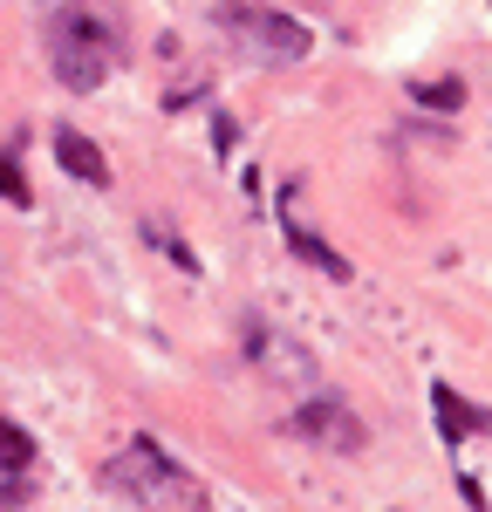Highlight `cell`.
Listing matches in <instances>:
<instances>
[{
  "label": "cell",
  "mask_w": 492,
  "mask_h": 512,
  "mask_svg": "<svg viewBox=\"0 0 492 512\" xmlns=\"http://www.w3.org/2000/svg\"><path fill=\"white\" fill-rule=\"evenodd\" d=\"M103 478H110V492H123V499H137V506H151V512H199L205 506L199 478L185 472L178 458H164L158 437H137L123 458H110Z\"/></svg>",
  "instance_id": "1"
},
{
  "label": "cell",
  "mask_w": 492,
  "mask_h": 512,
  "mask_svg": "<svg viewBox=\"0 0 492 512\" xmlns=\"http://www.w3.org/2000/svg\"><path fill=\"white\" fill-rule=\"evenodd\" d=\"M117 55H123L117 28H110V21H96V14H82V7H69V14H55V21H48V69H55L62 89H76V96L103 89L110 69H117Z\"/></svg>",
  "instance_id": "2"
},
{
  "label": "cell",
  "mask_w": 492,
  "mask_h": 512,
  "mask_svg": "<svg viewBox=\"0 0 492 512\" xmlns=\"http://www.w3.org/2000/svg\"><path fill=\"white\" fill-rule=\"evenodd\" d=\"M233 48H240L246 62H267V69H287V62H301L315 35L294 21V14H274V7H246V0H219V14H212Z\"/></svg>",
  "instance_id": "3"
},
{
  "label": "cell",
  "mask_w": 492,
  "mask_h": 512,
  "mask_svg": "<svg viewBox=\"0 0 492 512\" xmlns=\"http://www.w3.org/2000/svg\"><path fill=\"white\" fill-rule=\"evenodd\" d=\"M294 437H308V444H322V451H363V424H356L335 396L301 403V410H294Z\"/></svg>",
  "instance_id": "4"
},
{
  "label": "cell",
  "mask_w": 492,
  "mask_h": 512,
  "mask_svg": "<svg viewBox=\"0 0 492 512\" xmlns=\"http://www.w3.org/2000/svg\"><path fill=\"white\" fill-rule=\"evenodd\" d=\"M431 410H438V437H445V444H465L472 431H486V437H492V410L465 403V396L451 390V383H431Z\"/></svg>",
  "instance_id": "5"
},
{
  "label": "cell",
  "mask_w": 492,
  "mask_h": 512,
  "mask_svg": "<svg viewBox=\"0 0 492 512\" xmlns=\"http://www.w3.org/2000/svg\"><path fill=\"white\" fill-rule=\"evenodd\" d=\"M55 158H62V171H69V178H82L89 192H103V185H110V158H103L82 130H69V123L55 130Z\"/></svg>",
  "instance_id": "6"
},
{
  "label": "cell",
  "mask_w": 492,
  "mask_h": 512,
  "mask_svg": "<svg viewBox=\"0 0 492 512\" xmlns=\"http://www.w3.org/2000/svg\"><path fill=\"white\" fill-rule=\"evenodd\" d=\"M281 219H287V246H294V253H301V260H308V267H315V274H328V280H349V260H342V253H335V246H328V239L301 233V219H294V212H287V205H281Z\"/></svg>",
  "instance_id": "7"
},
{
  "label": "cell",
  "mask_w": 492,
  "mask_h": 512,
  "mask_svg": "<svg viewBox=\"0 0 492 512\" xmlns=\"http://www.w3.org/2000/svg\"><path fill=\"white\" fill-rule=\"evenodd\" d=\"M35 465V437L21 431L14 417H0V478H21Z\"/></svg>",
  "instance_id": "8"
},
{
  "label": "cell",
  "mask_w": 492,
  "mask_h": 512,
  "mask_svg": "<svg viewBox=\"0 0 492 512\" xmlns=\"http://www.w3.org/2000/svg\"><path fill=\"white\" fill-rule=\"evenodd\" d=\"M0 198H7V205H35V192H28V171L14 164V151H0Z\"/></svg>",
  "instance_id": "9"
},
{
  "label": "cell",
  "mask_w": 492,
  "mask_h": 512,
  "mask_svg": "<svg viewBox=\"0 0 492 512\" xmlns=\"http://www.w3.org/2000/svg\"><path fill=\"white\" fill-rule=\"evenodd\" d=\"M424 110H458L465 103V82H431V89H410Z\"/></svg>",
  "instance_id": "10"
},
{
  "label": "cell",
  "mask_w": 492,
  "mask_h": 512,
  "mask_svg": "<svg viewBox=\"0 0 492 512\" xmlns=\"http://www.w3.org/2000/svg\"><path fill=\"white\" fill-rule=\"evenodd\" d=\"M458 492H465V506H472V512H486V492H479V478H458Z\"/></svg>",
  "instance_id": "11"
}]
</instances>
